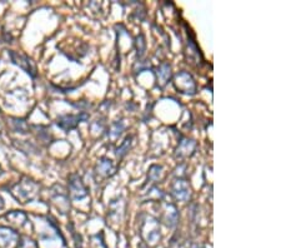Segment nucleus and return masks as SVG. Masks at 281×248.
Returning <instances> with one entry per match:
<instances>
[{
    "label": "nucleus",
    "instance_id": "6",
    "mask_svg": "<svg viewBox=\"0 0 281 248\" xmlns=\"http://www.w3.org/2000/svg\"><path fill=\"white\" fill-rule=\"evenodd\" d=\"M86 119H88V114L85 112H81L79 114H67V116L59 117L58 121H56V124L63 130L69 132V130L75 129L80 122L86 121Z\"/></svg>",
    "mask_w": 281,
    "mask_h": 248
},
{
    "label": "nucleus",
    "instance_id": "7",
    "mask_svg": "<svg viewBox=\"0 0 281 248\" xmlns=\"http://www.w3.org/2000/svg\"><path fill=\"white\" fill-rule=\"evenodd\" d=\"M20 234L9 227H0V248H18Z\"/></svg>",
    "mask_w": 281,
    "mask_h": 248
},
{
    "label": "nucleus",
    "instance_id": "17",
    "mask_svg": "<svg viewBox=\"0 0 281 248\" xmlns=\"http://www.w3.org/2000/svg\"><path fill=\"white\" fill-rule=\"evenodd\" d=\"M193 248H201V247H199V246H194Z\"/></svg>",
    "mask_w": 281,
    "mask_h": 248
},
{
    "label": "nucleus",
    "instance_id": "12",
    "mask_svg": "<svg viewBox=\"0 0 281 248\" xmlns=\"http://www.w3.org/2000/svg\"><path fill=\"white\" fill-rule=\"evenodd\" d=\"M5 217H7V219L9 221V222H12L13 225L16 226H24L26 219H28L26 214L23 213L21 211H13L10 212V213H8Z\"/></svg>",
    "mask_w": 281,
    "mask_h": 248
},
{
    "label": "nucleus",
    "instance_id": "15",
    "mask_svg": "<svg viewBox=\"0 0 281 248\" xmlns=\"http://www.w3.org/2000/svg\"><path fill=\"white\" fill-rule=\"evenodd\" d=\"M18 248H38V246L33 239L28 238V237H20Z\"/></svg>",
    "mask_w": 281,
    "mask_h": 248
},
{
    "label": "nucleus",
    "instance_id": "14",
    "mask_svg": "<svg viewBox=\"0 0 281 248\" xmlns=\"http://www.w3.org/2000/svg\"><path fill=\"white\" fill-rule=\"evenodd\" d=\"M132 140H133L132 135H130V137H127V140L124 141V143L116 149V155H118V158H122L125 154H127V152H129L130 146H132Z\"/></svg>",
    "mask_w": 281,
    "mask_h": 248
},
{
    "label": "nucleus",
    "instance_id": "10",
    "mask_svg": "<svg viewBox=\"0 0 281 248\" xmlns=\"http://www.w3.org/2000/svg\"><path fill=\"white\" fill-rule=\"evenodd\" d=\"M196 148V143L192 140H184L180 142L179 148L176 151V158L179 159H184V158L190 157L194 154V151Z\"/></svg>",
    "mask_w": 281,
    "mask_h": 248
},
{
    "label": "nucleus",
    "instance_id": "13",
    "mask_svg": "<svg viewBox=\"0 0 281 248\" xmlns=\"http://www.w3.org/2000/svg\"><path fill=\"white\" fill-rule=\"evenodd\" d=\"M149 178L150 181L154 182V183L162 181L164 178V170L162 166H152L149 172Z\"/></svg>",
    "mask_w": 281,
    "mask_h": 248
},
{
    "label": "nucleus",
    "instance_id": "8",
    "mask_svg": "<svg viewBox=\"0 0 281 248\" xmlns=\"http://www.w3.org/2000/svg\"><path fill=\"white\" fill-rule=\"evenodd\" d=\"M171 195L174 196L176 201L188 202L192 197V189L190 184L185 179H176L171 187Z\"/></svg>",
    "mask_w": 281,
    "mask_h": 248
},
{
    "label": "nucleus",
    "instance_id": "1",
    "mask_svg": "<svg viewBox=\"0 0 281 248\" xmlns=\"http://www.w3.org/2000/svg\"><path fill=\"white\" fill-rule=\"evenodd\" d=\"M39 189L40 186L37 182L29 178H23L20 182L9 188V193L20 203H28L37 197Z\"/></svg>",
    "mask_w": 281,
    "mask_h": 248
},
{
    "label": "nucleus",
    "instance_id": "2",
    "mask_svg": "<svg viewBox=\"0 0 281 248\" xmlns=\"http://www.w3.org/2000/svg\"><path fill=\"white\" fill-rule=\"evenodd\" d=\"M140 234L150 244H155L160 239V226L158 219L145 216L140 221Z\"/></svg>",
    "mask_w": 281,
    "mask_h": 248
},
{
    "label": "nucleus",
    "instance_id": "16",
    "mask_svg": "<svg viewBox=\"0 0 281 248\" xmlns=\"http://www.w3.org/2000/svg\"><path fill=\"white\" fill-rule=\"evenodd\" d=\"M3 207H4V202H3V198L0 197V209H2Z\"/></svg>",
    "mask_w": 281,
    "mask_h": 248
},
{
    "label": "nucleus",
    "instance_id": "5",
    "mask_svg": "<svg viewBox=\"0 0 281 248\" xmlns=\"http://www.w3.org/2000/svg\"><path fill=\"white\" fill-rule=\"evenodd\" d=\"M69 195L73 201H80L88 196V188L79 174H72L69 177Z\"/></svg>",
    "mask_w": 281,
    "mask_h": 248
},
{
    "label": "nucleus",
    "instance_id": "11",
    "mask_svg": "<svg viewBox=\"0 0 281 248\" xmlns=\"http://www.w3.org/2000/svg\"><path fill=\"white\" fill-rule=\"evenodd\" d=\"M171 78V67L169 63H163L157 72V80L160 87H165Z\"/></svg>",
    "mask_w": 281,
    "mask_h": 248
},
{
    "label": "nucleus",
    "instance_id": "3",
    "mask_svg": "<svg viewBox=\"0 0 281 248\" xmlns=\"http://www.w3.org/2000/svg\"><path fill=\"white\" fill-rule=\"evenodd\" d=\"M174 87L181 94L194 95L196 93V83L193 75L184 70L174 75Z\"/></svg>",
    "mask_w": 281,
    "mask_h": 248
},
{
    "label": "nucleus",
    "instance_id": "9",
    "mask_svg": "<svg viewBox=\"0 0 281 248\" xmlns=\"http://www.w3.org/2000/svg\"><path fill=\"white\" fill-rule=\"evenodd\" d=\"M95 172L97 174H99L100 177L104 178H108V177L114 176L116 173V166L114 164V162L109 158H102V159L98 162L97 167H95Z\"/></svg>",
    "mask_w": 281,
    "mask_h": 248
},
{
    "label": "nucleus",
    "instance_id": "4",
    "mask_svg": "<svg viewBox=\"0 0 281 248\" xmlns=\"http://www.w3.org/2000/svg\"><path fill=\"white\" fill-rule=\"evenodd\" d=\"M10 59L14 63L15 65H18L19 68L26 72L32 78H37V67H35V63L29 58L25 54L20 53V51L15 50H9L8 51Z\"/></svg>",
    "mask_w": 281,
    "mask_h": 248
}]
</instances>
